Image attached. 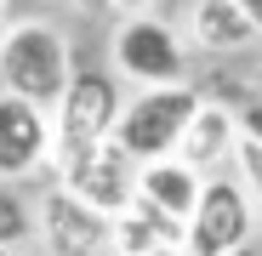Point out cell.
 I'll list each match as a JSON object with an SVG mask.
<instances>
[{"label": "cell", "mask_w": 262, "mask_h": 256, "mask_svg": "<svg viewBox=\"0 0 262 256\" xmlns=\"http://www.w3.org/2000/svg\"><path fill=\"white\" fill-rule=\"evenodd\" d=\"M0 256H23V245H0Z\"/></svg>", "instance_id": "cell-20"}, {"label": "cell", "mask_w": 262, "mask_h": 256, "mask_svg": "<svg viewBox=\"0 0 262 256\" xmlns=\"http://www.w3.org/2000/svg\"><path fill=\"white\" fill-rule=\"evenodd\" d=\"M239 137H245L239 114L228 103L205 97L194 125H188V137H183V148H177V159H188L200 177H223V165H234V154H239Z\"/></svg>", "instance_id": "cell-10"}, {"label": "cell", "mask_w": 262, "mask_h": 256, "mask_svg": "<svg viewBox=\"0 0 262 256\" xmlns=\"http://www.w3.org/2000/svg\"><path fill=\"white\" fill-rule=\"evenodd\" d=\"M239 6H245V17H251V29L262 34V0H239Z\"/></svg>", "instance_id": "cell-19"}, {"label": "cell", "mask_w": 262, "mask_h": 256, "mask_svg": "<svg viewBox=\"0 0 262 256\" xmlns=\"http://www.w3.org/2000/svg\"><path fill=\"white\" fill-rule=\"evenodd\" d=\"M234 171H239V182H245V194H251V205H256V217H262V148H256L251 137H239Z\"/></svg>", "instance_id": "cell-14"}, {"label": "cell", "mask_w": 262, "mask_h": 256, "mask_svg": "<svg viewBox=\"0 0 262 256\" xmlns=\"http://www.w3.org/2000/svg\"><path fill=\"white\" fill-rule=\"evenodd\" d=\"M251 228H256V205H251L245 182L239 177H205L200 211L183 228V256H234L251 245Z\"/></svg>", "instance_id": "cell-5"}, {"label": "cell", "mask_w": 262, "mask_h": 256, "mask_svg": "<svg viewBox=\"0 0 262 256\" xmlns=\"http://www.w3.org/2000/svg\"><path fill=\"white\" fill-rule=\"evenodd\" d=\"M108 57H114V74L131 80L137 91H154V85H194L188 80L194 52H188V40L171 29L160 12L120 17L114 40H108Z\"/></svg>", "instance_id": "cell-4"}, {"label": "cell", "mask_w": 262, "mask_h": 256, "mask_svg": "<svg viewBox=\"0 0 262 256\" xmlns=\"http://www.w3.org/2000/svg\"><path fill=\"white\" fill-rule=\"evenodd\" d=\"M57 131H52V108H34L12 91H0V182H23L40 165H52Z\"/></svg>", "instance_id": "cell-8"}, {"label": "cell", "mask_w": 262, "mask_h": 256, "mask_svg": "<svg viewBox=\"0 0 262 256\" xmlns=\"http://www.w3.org/2000/svg\"><path fill=\"white\" fill-rule=\"evenodd\" d=\"M34 239L46 256H114V222L69 188H46L34 199Z\"/></svg>", "instance_id": "cell-6"}, {"label": "cell", "mask_w": 262, "mask_h": 256, "mask_svg": "<svg viewBox=\"0 0 262 256\" xmlns=\"http://www.w3.org/2000/svg\"><path fill=\"white\" fill-rule=\"evenodd\" d=\"M74 12H85V17H97V12H114V0H69Z\"/></svg>", "instance_id": "cell-16"}, {"label": "cell", "mask_w": 262, "mask_h": 256, "mask_svg": "<svg viewBox=\"0 0 262 256\" xmlns=\"http://www.w3.org/2000/svg\"><path fill=\"white\" fill-rule=\"evenodd\" d=\"M29 234H34V211L0 182V245H23Z\"/></svg>", "instance_id": "cell-13"}, {"label": "cell", "mask_w": 262, "mask_h": 256, "mask_svg": "<svg viewBox=\"0 0 262 256\" xmlns=\"http://www.w3.org/2000/svg\"><path fill=\"white\" fill-rule=\"evenodd\" d=\"M148 6H160V0H114V12H125V17H137V12H148Z\"/></svg>", "instance_id": "cell-17"}, {"label": "cell", "mask_w": 262, "mask_h": 256, "mask_svg": "<svg viewBox=\"0 0 262 256\" xmlns=\"http://www.w3.org/2000/svg\"><path fill=\"white\" fill-rule=\"evenodd\" d=\"M183 40H188V52H211V57H234L245 46H256V29L245 17L239 0H188V12H183Z\"/></svg>", "instance_id": "cell-9"}, {"label": "cell", "mask_w": 262, "mask_h": 256, "mask_svg": "<svg viewBox=\"0 0 262 256\" xmlns=\"http://www.w3.org/2000/svg\"><path fill=\"white\" fill-rule=\"evenodd\" d=\"M239 125H245V137H251V143L262 148V97H256V103H245V114H239Z\"/></svg>", "instance_id": "cell-15"}, {"label": "cell", "mask_w": 262, "mask_h": 256, "mask_svg": "<svg viewBox=\"0 0 262 256\" xmlns=\"http://www.w3.org/2000/svg\"><path fill=\"white\" fill-rule=\"evenodd\" d=\"M114 256H183V228L148 205H131L114 217Z\"/></svg>", "instance_id": "cell-12"}, {"label": "cell", "mask_w": 262, "mask_h": 256, "mask_svg": "<svg viewBox=\"0 0 262 256\" xmlns=\"http://www.w3.org/2000/svg\"><path fill=\"white\" fill-rule=\"evenodd\" d=\"M74 52L63 29H52L46 17H17L0 34V91H12L34 108H57L69 80H74Z\"/></svg>", "instance_id": "cell-1"}, {"label": "cell", "mask_w": 262, "mask_h": 256, "mask_svg": "<svg viewBox=\"0 0 262 256\" xmlns=\"http://www.w3.org/2000/svg\"><path fill=\"white\" fill-rule=\"evenodd\" d=\"M200 194H205V177L188 159H154V165L137 171V205L160 211L177 228H188V217L200 211Z\"/></svg>", "instance_id": "cell-11"}, {"label": "cell", "mask_w": 262, "mask_h": 256, "mask_svg": "<svg viewBox=\"0 0 262 256\" xmlns=\"http://www.w3.org/2000/svg\"><path fill=\"white\" fill-rule=\"evenodd\" d=\"M34 6H40V0H6V17H12V23H17V17H29V12H34Z\"/></svg>", "instance_id": "cell-18"}, {"label": "cell", "mask_w": 262, "mask_h": 256, "mask_svg": "<svg viewBox=\"0 0 262 256\" xmlns=\"http://www.w3.org/2000/svg\"><path fill=\"white\" fill-rule=\"evenodd\" d=\"M137 159H131L120 143H103L92 154H80L69 165H57V188H69L74 199H85L92 211H103V217H125L131 205H137Z\"/></svg>", "instance_id": "cell-7"}, {"label": "cell", "mask_w": 262, "mask_h": 256, "mask_svg": "<svg viewBox=\"0 0 262 256\" xmlns=\"http://www.w3.org/2000/svg\"><path fill=\"white\" fill-rule=\"evenodd\" d=\"M234 256H262V250H256V245H245V250H234Z\"/></svg>", "instance_id": "cell-22"}, {"label": "cell", "mask_w": 262, "mask_h": 256, "mask_svg": "<svg viewBox=\"0 0 262 256\" xmlns=\"http://www.w3.org/2000/svg\"><path fill=\"white\" fill-rule=\"evenodd\" d=\"M125 114V91L108 68H74L63 103L52 108V131H57V154H52V171L92 154L103 143H114V125Z\"/></svg>", "instance_id": "cell-3"}, {"label": "cell", "mask_w": 262, "mask_h": 256, "mask_svg": "<svg viewBox=\"0 0 262 256\" xmlns=\"http://www.w3.org/2000/svg\"><path fill=\"white\" fill-rule=\"evenodd\" d=\"M6 23H12V17H6V0H0V34H6Z\"/></svg>", "instance_id": "cell-21"}, {"label": "cell", "mask_w": 262, "mask_h": 256, "mask_svg": "<svg viewBox=\"0 0 262 256\" xmlns=\"http://www.w3.org/2000/svg\"><path fill=\"white\" fill-rule=\"evenodd\" d=\"M200 85H154V91H131L125 97V114L114 125V143L137 159V165H154V159H177L188 125L200 114Z\"/></svg>", "instance_id": "cell-2"}]
</instances>
